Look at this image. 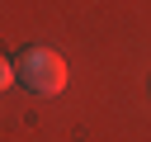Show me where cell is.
<instances>
[{
    "mask_svg": "<svg viewBox=\"0 0 151 142\" xmlns=\"http://www.w3.org/2000/svg\"><path fill=\"white\" fill-rule=\"evenodd\" d=\"M14 76H19V85L33 90V95H61V90H66V62H61L52 47H28V52H19Z\"/></svg>",
    "mask_w": 151,
    "mask_h": 142,
    "instance_id": "1",
    "label": "cell"
},
{
    "mask_svg": "<svg viewBox=\"0 0 151 142\" xmlns=\"http://www.w3.org/2000/svg\"><path fill=\"white\" fill-rule=\"evenodd\" d=\"M9 80H19V76H14V62H9V57H5V52H0V90H5V85H9Z\"/></svg>",
    "mask_w": 151,
    "mask_h": 142,
    "instance_id": "2",
    "label": "cell"
}]
</instances>
